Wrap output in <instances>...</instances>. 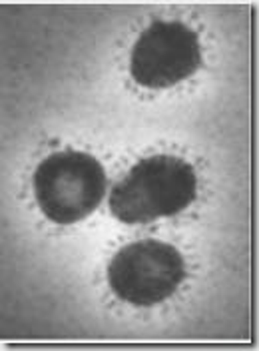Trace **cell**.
Wrapping results in <instances>:
<instances>
[{
    "mask_svg": "<svg viewBox=\"0 0 259 351\" xmlns=\"http://www.w3.org/2000/svg\"><path fill=\"white\" fill-rule=\"evenodd\" d=\"M186 278L184 258L160 240L134 241L110 262L112 291L132 306H156L168 300Z\"/></svg>",
    "mask_w": 259,
    "mask_h": 351,
    "instance_id": "3",
    "label": "cell"
},
{
    "mask_svg": "<svg viewBox=\"0 0 259 351\" xmlns=\"http://www.w3.org/2000/svg\"><path fill=\"white\" fill-rule=\"evenodd\" d=\"M201 64L197 34L184 22H153L134 44L130 70L146 88H168L186 80Z\"/></svg>",
    "mask_w": 259,
    "mask_h": 351,
    "instance_id": "4",
    "label": "cell"
},
{
    "mask_svg": "<svg viewBox=\"0 0 259 351\" xmlns=\"http://www.w3.org/2000/svg\"><path fill=\"white\" fill-rule=\"evenodd\" d=\"M194 166L175 156L138 162L110 192V210L124 223H148L184 212L195 197Z\"/></svg>",
    "mask_w": 259,
    "mask_h": 351,
    "instance_id": "1",
    "label": "cell"
},
{
    "mask_svg": "<svg viewBox=\"0 0 259 351\" xmlns=\"http://www.w3.org/2000/svg\"><path fill=\"white\" fill-rule=\"evenodd\" d=\"M34 196L50 221L68 226L88 218L106 194V172L86 152H56L36 168Z\"/></svg>",
    "mask_w": 259,
    "mask_h": 351,
    "instance_id": "2",
    "label": "cell"
}]
</instances>
